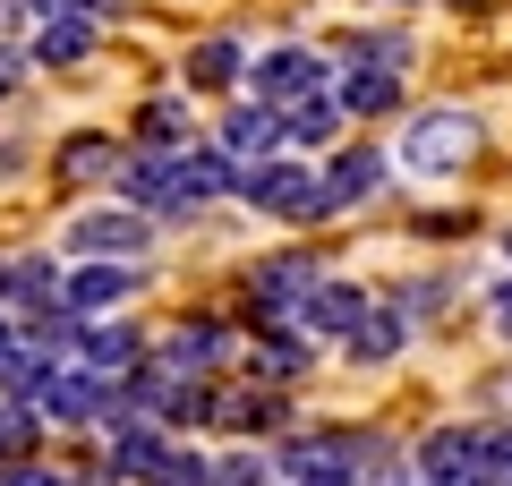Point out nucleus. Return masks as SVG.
<instances>
[{"label": "nucleus", "mask_w": 512, "mask_h": 486, "mask_svg": "<svg viewBox=\"0 0 512 486\" xmlns=\"http://www.w3.org/2000/svg\"><path fill=\"white\" fill-rule=\"evenodd\" d=\"M239 205L265 222H282V231H316V222H333L325 205V180H316V162L308 154H265L239 171Z\"/></svg>", "instance_id": "3"}, {"label": "nucleus", "mask_w": 512, "mask_h": 486, "mask_svg": "<svg viewBox=\"0 0 512 486\" xmlns=\"http://www.w3.org/2000/svg\"><path fill=\"white\" fill-rule=\"evenodd\" d=\"M350 120H410V77L402 69H333Z\"/></svg>", "instance_id": "20"}, {"label": "nucleus", "mask_w": 512, "mask_h": 486, "mask_svg": "<svg viewBox=\"0 0 512 486\" xmlns=\"http://www.w3.org/2000/svg\"><path fill=\"white\" fill-rule=\"evenodd\" d=\"M69 299V256L60 248H0V316H43Z\"/></svg>", "instance_id": "9"}, {"label": "nucleus", "mask_w": 512, "mask_h": 486, "mask_svg": "<svg viewBox=\"0 0 512 486\" xmlns=\"http://www.w3.org/2000/svg\"><path fill=\"white\" fill-rule=\"evenodd\" d=\"M214 486H282L274 444H214Z\"/></svg>", "instance_id": "27"}, {"label": "nucleus", "mask_w": 512, "mask_h": 486, "mask_svg": "<svg viewBox=\"0 0 512 486\" xmlns=\"http://www.w3.org/2000/svg\"><path fill=\"white\" fill-rule=\"evenodd\" d=\"M325 86H333V52L325 43H265V52L248 60V94L274 103V111L308 103V94H325Z\"/></svg>", "instance_id": "7"}, {"label": "nucleus", "mask_w": 512, "mask_h": 486, "mask_svg": "<svg viewBox=\"0 0 512 486\" xmlns=\"http://www.w3.org/2000/svg\"><path fill=\"white\" fill-rule=\"evenodd\" d=\"M470 486H512V418H487V444L470 461Z\"/></svg>", "instance_id": "30"}, {"label": "nucleus", "mask_w": 512, "mask_h": 486, "mask_svg": "<svg viewBox=\"0 0 512 486\" xmlns=\"http://www.w3.org/2000/svg\"><path fill=\"white\" fill-rule=\"evenodd\" d=\"M478 444H487V418H444V427H427L410 444V478L419 486H470Z\"/></svg>", "instance_id": "13"}, {"label": "nucleus", "mask_w": 512, "mask_h": 486, "mask_svg": "<svg viewBox=\"0 0 512 486\" xmlns=\"http://www.w3.org/2000/svg\"><path fill=\"white\" fill-rule=\"evenodd\" d=\"M94 444H103V469H111L120 486H146L154 461L171 452V427H163V418H120V427H103Z\"/></svg>", "instance_id": "19"}, {"label": "nucleus", "mask_w": 512, "mask_h": 486, "mask_svg": "<svg viewBox=\"0 0 512 486\" xmlns=\"http://www.w3.org/2000/svg\"><path fill=\"white\" fill-rule=\"evenodd\" d=\"M316 359H325V350H316L299 324H265V333H248V350H239V376L274 384V393H299V384L316 376Z\"/></svg>", "instance_id": "10"}, {"label": "nucleus", "mask_w": 512, "mask_h": 486, "mask_svg": "<svg viewBox=\"0 0 512 486\" xmlns=\"http://www.w3.org/2000/svg\"><path fill=\"white\" fill-rule=\"evenodd\" d=\"M26 77H35V60H26V43H0V103H18Z\"/></svg>", "instance_id": "32"}, {"label": "nucleus", "mask_w": 512, "mask_h": 486, "mask_svg": "<svg viewBox=\"0 0 512 486\" xmlns=\"http://www.w3.org/2000/svg\"><path fill=\"white\" fill-rule=\"evenodd\" d=\"M128 145H154V154H188V145H205V120H197V94H146L137 103V120H128Z\"/></svg>", "instance_id": "16"}, {"label": "nucleus", "mask_w": 512, "mask_h": 486, "mask_svg": "<svg viewBox=\"0 0 512 486\" xmlns=\"http://www.w3.org/2000/svg\"><path fill=\"white\" fill-rule=\"evenodd\" d=\"M248 43L239 35H205L180 52V94H248Z\"/></svg>", "instance_id": "18"}, {"label": "nucleus", "mask_w": 512, "mask_h": 486, "mask_svg": "<svg viewBox=\"0 0 512 486\" xmlns=\"http://www.w3.org/2000/svg\"><path fill=\"white\" fill-rule=\"evenodd\" d=\"M487 324H495V342L512 350V273H504V282L487 290Z\"/></svg>", "instance_id": "33"}, {"label": "nucleus", "mask_w": 512, "mask_h": 486, "mask_svg": "<svg viewBox=\"0 0 512 486\" xmlns=\"http://www.w3.org/2000/svg\"><path fill=\"white\" fill-rule=\"evenodd\" d=\"M384 299H402V307H410V324H436L444 307L461 299V282H453V273H419V282H393Z\"/></svg>", "instance_id": "29"}, {"label": "nucleus", "mask_w": 512, "mask_h": 486, "mask_svg": "<svg viewBox=\"0 0 512 486\" xmlns=\"http://www.w3.org/2000/svg\"><path fill=\"white\" fill-rule=\"evenodd\" d=\"M325 52H333V69H402V77H410L419 43H410L402 26H359V35H333Z\"/></svg>", "instance_id": "25"}, {"label": "nucleus", "mask_w": 512, "mask_h": 486, "mask_svg": "<svg viewBox=\"0 0 512 486\" xmlns=\"http://www.w3.org/2000/svg\"><path fill=\"white\" fill-rule=\"evenodd\" d=\"M43 435H52V427H43L35 401H0V461H35Z\"/></svg>", "instance_id": "28"}, {"label": "nucleus", "mask_w": 512, "mask_h": 486, "mask_svg": "<svg viewBox=\"0 0 512 486\" xmlns=\"http://www.w3.org/2000/svg\"><path fill=\"white\" fill-rule=\"evenodd\" d=\"M103 52V18H35L26 26V60L35 69H86Z\"/></svg>", "instance_id": "21"}, {"label": "nucleus", "mask_w": 512, "mask_h": 486, "mask_svg": "<svg viewBox=\"0 0 512 486\" xmlns=\"http://www.w3.org/2000/svg\"><path fill=\"white\" fill-rule=\"evenodd\" d=\"M367 307H376V290L350 282V273H325V282L308 290V307H299V333H308L316 350H342L350 333L367 324Z\"/></svg>", "instance_id": "12"}, {"label": "nucleus", "mask_w": 512, "mask_h": 486, "mask_svg": "<svg viewBox=\"0 0 512 486\" xmlns=\"http://www.w3.org/2000/svg\"><path fill=\"white\" fill-rule=\"evenodd\" d=\"M410 342H419V324H410V307H402V299H376V307H367V324H359V333L342 342V359L359 367V376H384V367L402 359Z\"/></svg>", "instance_id": "17"}, {"label": "nucleus", "mask_w": 512, "mask_h": 486, "mask_svg": "<svg viewBox=\"0 0 512 486\" xmlns=\"http://www.w3.org/2000/svg\"><path fill=\"white\" fill-rule=\"evenodd\" d=\"M120 154H128L120 128H69V137L52 145V188H111Z\"/></svg>", "instance_id": "15"}, {"label": "nucleus", "mask_w": 512, "mask_h": 486, "mask_svg": "<svg viewBox=\"0 0 512 486\" xmlns=\"http://www.w3.org/2000/svg\"><path fill=\"white\" fill-rule=\"evenodd\" d=\"M342 128H350V111H342V94H333V86L282 111V145H291V154H333V145H342Z\"/></svg>", "instance_id": "24"}, {"label": "nucleus", "mask_w": 512, "mask_h": 486, "mask_svg": "<svg viewBox=\"0 0 512 486\" xmlns=\"http://www.w3.org/2000/svg\"><path fill=\"white\" fill-rule=\"evenodd\" d=\"M376 9H419V0H376Z\"/></svg>", "instance_id": "37"}, {"label": "nucleus", "mask_w": 512, "mask_h": 486, "mask_svg": "<svg viewBox=\"0 0 512 486\" xmlns=\"http://www.w3.org/2000/svg\"><path fill=\"white\" fill-rule=\"evenodd\" d=\"M52 248L69 256V265H146V256L163 248V222L137 214V205H120V197H103V205H86V214L60 222Z\"/></svg>", "instance_id": "2"}, {"label": "nucleus", "mask_w": 512, "mask_h": 486, "mask_svg": "<svg viewBox=\"0 0 512 486\" xmlns=\"http://www.w3.org/2000/svg\"><path fill=\"white\" fill-rule=\"evenodd\" d=\"M154 359V324L128 307V316H86V333H77V367H94V376H137V367Z\"/></svg>", "instance_id": "11"}, {"label": "nucleus", "mask_w": 512, "mask_h": 486, "mask_svg": "<svg viewBox=\"0 0 512 486\" xmlns=\"http://www.w3.org/2000/svg\"><path fill=\"white\" fill-rule=\"evenodd\" d=\"M146 290V265H69V307L77 316H128Z\"/></svg>", "instance_id": "22"}, {"label": "nucleus", "mask_w": 512, "mask_h": 486, "mask_svg": "<svg viewBox=\"0 0 512 486\" xmlns=\"http://www.w3.org/2000/svg\"><path fill=\"white\" fill-rule=\"evenodd\" d=\"M0 486H77V469L52 461V452H35V461H0Z\"/></svg>", "instance_id": "31"}, {"label": "nucleus", "mask_w": 512, "mask_h": 486, "mask_svg": "<svg viewBox=\"0 0 512 486\" xmlns=\"http://www.w3.org/2000/svg\"><path fill=\"white\" fill-rule=\"evenodd\" d=\"M205 137H214L222 154H239V162L291 154V145H282V111H274V103H256V94H231V103H222V120H205Z\"/></svg>", "instance_id": "14"}, {"label": "nucleus", "mask_w": 512, "mask_h": 486, "mask_svg": "<svg viewBox=\"0 0 512 486\" xmlns=\"http://www.w3.org/2000/svg\"><path fill=\"white\" fill-rule=\"evenodd\" d=\"M495 256H504V265H512V222H504V231H495Z\"/></svg>", "instance_id": "35"}, {"label": "nucleus", "mask_w": 512, "mask_h": 486, "mask_svg": "<svg viewBox=\"0 0 512 486\" xmlns=\"http://www.w3.org/2000/svg\"><path fill=\"white\" fill-rule=\"evenodd\" d=\"M239 171H248V162L222 154L214 137L180 154V188H188V205H205V214H214V205H239Z\"/></svg>", "instance_id": "23"}, {"label": "nucleus", "mask_w": 512, "mask_h": 486, "mask_svg": "<svg viewBox=\"0 0 512 486\" xmlns=\"http://www.w3.org/2000/svg\"><path fill=\"white\" fill-rule=\"evenodd\" d=\"M316 282H325V256H316V248H274V256H256V265L239 273V333L299 324V307H308Z\"/></svg>", "instance_id": "4"}, {"label": "nucleus", "mask_w": 512, "mask_h": 486, "mask_svg": "<svg viewBox=\"0 0 512 486\" xmlns=\"http://www.w3.org/2000/svg\"><path fill=\"white\" fill-rule=\"evenodd\" d=\"M299 427V393H274V384L222 376L214 384V435L222 444H282Z\"/></svg>", "instance_id": "6"}, {"label": "nucleus", "mask_w": 512, "mask_h": 486, "mask_svg": "<svg viewBox=\"0 0 512 486\" xmlns=\"http://www.w3.org/2000/svg\"><path fill=\"white\" fill-rule=\"evenodd\" d=\"M146 486H214V444L205 435H171V452L154 461Z\"/></svg>", "instance_id": "26"}, {"label": "nucleus", "mask_w": 512, "mask_h": 486, "mask_svg": "<svg viewBox=\"0 0 512 486\" xmlns=\"http://www.w3.org/2000/svg\"><path fill=\"white\" fill-rule=\"evenodd\" d=\"M504 401H512V376H504Z\"/></svg>", "instance_id": "38"}, {"label": "nucleus", "mask_w": 512, "mask_h": 486, "mask_svg": "<svg viewBox=\"0 0 512 486\" xmlns=\"http://www.w3.org/2000/svg\"><path fill=\"white\" fill-rule=\"evenodd\" d=\"M470 9H487V0H470Z\"/></svg>", "instance_id": "39"}, {"label": "nucleus", "mask_w": 512, "mask_h": 486, "mask_svg": "<svg viewBox=\"0 0 512 486\" xmlns=\"http://www.w3.org/2000/svg\"><path fill=\"white\" fill-rule=\"evenodd\" d=\"M239 350H248V333H239V316H222V307H188V316L154 324V359L180 367V376H239Z\"/></svg>", "instance_id": "5"}, {"label": "nucleus", "mask_w": 512, "mask_h": 486, "mask_svg": "<svg viewBox=\"0 0 512 486\" xmlns=\"http://www.w3.org/2000/svg\"><path fill=\"white\" fill-rule=\"evenodd\" d=\"M9 350H18V316H0V367H9Z\"/></svg>", "instance_id": "34"}, {"label": "nucleus", "mask_w": 512, "mask_h": 486, "mask_svg": "<svg viewBox=\"0 0 512 486\" xmlns=\"http://www.w3.org/2000/svg\"><path fill=\"white\" fill-rule=\"evenodd\" d=\"M376 486H419V478H410V469H402V478H376Z\"/></svg>", "instance_id": "36"}, {"label": "nucleus", "mask_w": 512, "mask_h": 486, "mask_svg": "<svg viewBox=\"0 0 512 486\" xmlns=\"http://www.w3.org/2000/svg\"><path fill=\"white\" fill-rule=\"evenodd\" d=\"M316 180H325V205H333V222H342V214H359V205H376L384 188H393V154L367 145V137H342L316 162Z\"/></svg>", "instance_id": "8"}, {"label": "nucleus", "mask_w": 512, "mask_h": 486, "mask_svg": "<svg viewBox=\"0 0 512 486\" xmlns=\"http://www.w3.org/2000/svg\"><path fill=\"white\" fill-rule=\"evenodd\" d=\"M478 145H487V120H478L470 103H419L402 120L393 162H402L410 180H461V171L478 162Z\"/></svg>", "instance_id": "1"}]
</instances>
